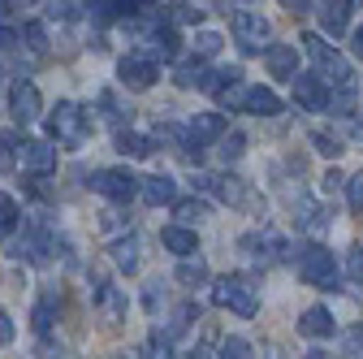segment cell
Returning <instances> with one entry per match:
<instances>
[{"label":"cell","instance_id":"cell-1","mask_svg":"<svg viewBox=\"0 0 363 359\" xmlns=\"http://www.w3.org/2000/svg\"><path fill=\"white\" fill-rule=\"evenodd\" d=\"M212 303L216 307H230L234 316H242V321H251L255 311H259V286L251 277H242V273H230V277H220L212 286Z\"/></svg>","mask_w":363,"mask_h":359},{"label":"cell","instance_id":"cell-2","mask_svg":"<svg viewBox=\"0 0 363 359\" xmlns=\"http://www.w3.org/2000/svg\"><path fill=\"white\" fill-rule=\"evenodd\" d=\"M303 53L315 61V70H320V74H315V78H329L333 87H354V70H350V61L333 48V43H325L320 35H303Z\"/></svg>","mask_w":363,"mask_h":359},{"label":"cell","instance_id":"cell-3","mask_svg":"<svg viewBox=\"0 0 363 359\" xmlns=\"http://www.w3.org/2000/svg\"><path fill=\"white\" fill-rule=\"evenodd\" d=\"M48 130H52V139L61 148H82L91 139V113L82 104H74V100H61L57 113L48 117Z\"/></svg>","mask_w":363,"mask_h":359},{"label":"cell","instance_id":"cell-4","mask_svg":"<svg viewBox=\"0 0 363 359\" xmlns=\"http://www.w3.org/2000/svg\"><path fill=\"white\" fill-rule=\"evenodd\" d=\"M298 277L315 290H342L337 286V264H333V251L320 247V243H311L298 251Z\"/></svg>","mask_w":363,"mask_h":359},{"label":"cell","instance_id":"cell-5","mask_svg":"<svg viewBox=\"0 0 363 359\" xmlns=\"http://www.w3.org/2000/svg\"><path fill=\"white\" fill-rule=\"evenodd\" d=\"M91 191H100L113 204H130L134 195H139V177H134L130 169H96L91 173Z\"/></svg>","mask_w":363,"mask_h":359},{"label":"cell","instance_id":"cell-6","mask_svg":"<svg viewBox=\"0 0 363 359\" xmlns=\"http://www.w3.org/2000/svg\"><path fill=\"white\" fill-rule=\"evenodd\" d=\"M242 251H251V255H259L264 264H290L294 260V247H290V238H281L277 230H264V234H242V243H238Z\"/></svg>","mask_w":363,"mask_h":359},{"label":"cell","instance_id":"cell-7","mask_svg":"<svg viewBox=\"0 0 363 359\" xmlns=\"http://www.w3.org/2000/svg\"><path fill=\"white\" fill-rule=\"evenodd\" d=\"M272 26L264 13H251V9H238L234 13V39L242 43V53H264V43H268Z\"/></svg>","mask_w":363,"mask_h":359},{"label":"cell","instance_id":"cell-8","mask_svg":"<svg viewBox=\"0 0 363 359\" xmlns=\"http://www.w3.org/2000/svg\"><path fill=\"white\" fill-rule=\"evenodd\" d=\"M117 74H121V82L130 87V92H147V87L160 78V65L147 53H125L121 65H117Z\"/></svg>","mask_w":363,"mask_h":359},{"label":"cell","instance_id":"cell-9","mask_svg":"<svg viewBox=\"0 0 363 359\" xmlns=\"http://www.w3.org/2000/svg\"><path fill=\"white\" fill-rule=\"evenodd\" d=\"M220 134H225V117H220V113H195V117H191V126H186V156H191V160H199L203 143L220 139Z\"/></svg>","mask_w":363,"mask_h":359},{"label":"cell","instance_id":"cell-10","mask_svg":"<svg viewBox=\"0 0 363 359\" xmlns=\"http://www.w3.org/2000/svg\"><path fill=\"white\" fill-rule=\"evenodd\" d=\"M39 109H43V100H39V87H35L30 78H18V82L9 87V113H13V121L30 126V121L39 117Z\"/></svg>","mask_w":363,"mask_h":359},{"label":"cell","instance_id":"cell-11","mask_svg":"<svg viewBox=\"0 0 363 359\" xmlns=\"http://www.w3.org/2000/svg\"><path fill=\"white\" fill-rule=\"evenodd\" d=\"M57 247V238L48 234V226H39V221H35V226H30V234L22 238V243H13V255L18 260H30V264H48V251Z\"/></svg>","mask_w":363,"mask_h":359},{"label":"cell","instance_id":"cell-12","mask_svg":"<svg viewBox=\"0 0 363 359\" xmlns=\"http://www.w3.org/2000/svg\"><path fill=\"white\" fill-rule=\"evenodd\" d=\"M294 104L307 109V113H325V109H329L325 82L315 78V74H298V78H294Z\"/></svg>","mask_w":363,"mask_h":359},{"label":"cell","instance_id":"cell-13","mask_svg":"<svg viewBox=\"0 0 363 359\" xmlns=\"http://www.w3.org/2000/svg\"><path fill=\"white\" fill-rule=\"evenodd\" d=\"M22 169L35 173V177H48L57 169V148L43 143V139H26L22 143Z\"/></svg>","mask_w":363,"mask_h":359},{"label":"cell","instance_id":"cell-14","mask_svg":"<svg viewBox=\"0 0 363 359\" xmlns=\"http://www.w3.org/2000/svg\"><path fill=\"white\" fill-rule=\"evenodd\" d=\"M238 109H242V113H255V117H277V113H281V96L268 92V87H247Z\"/></svg>","mask_w":363,"mask_h":359},{"label":"cell","instance_id":"cell-15","mask_svg":"<svg viewBox=\"0 0 363 359\" xmlns=\"http://www.w3.org/2000/svg\"><path fill=\"white\" fill-rule=\"evenodd\" d=\"M139 195L152 208H160V204H173L177 199V182H173L169 173H152V177H139Z\"/></svg>","mask_w":363,"mask_h":359},{"label":"cell","instance_id":"cell-16","mask_svg":"<svg viewBox=\"0 0 363 359\" xmlns=\"http://www.w3.org/2000/svg\"><path fill=\"white\" fill-rule=\"evenodd\" d=\"M264 65L272 70V78H298V53L290 43H272L264 53Z\"/></svg>","mask_w":363,"mask_h":359},{"label":"cell","instance_id":"cell-17","mask_svg":"<svg viewBox=\"0 0 363 359\" xmlns=\"http://www.w3.org/2000/svg\"><path fill=\"white\" fill-rule=\"evenodd\" d=\"M298 333L303 338H333V311L329 307H307L303 316H298Z\"/></svg>","mask_w":363,"mask_h":359},{"label":"cell","instance_id":"cell-18","mask_svg":"<svg viewBox=\"0 0 363 359\" xmlns=\"http://www.w3.org/2000/svg\"><path fill=\"white\" fill-rule=\"evenodd\" d=\"M96 303L108 321H125V294L108 282V277H96Z\"/></svg>","mask_w":363,"mask_h":359},{"label":"cell","instance_id":"cell-19","mask_svg":"<svg viewBox=\"0 0 363 359\" xmlns=\"http://www.w3.org/2000/svg\"><path fill=\"white\" fill-rule=\"evenodd\" d=\"M160 243H164L173 255H182V260H191V255L199 251V238H195V230H186V226H169V230L160 234Z\"/></svg>","mask_w":363,"mask_h":359},{"label":"cell","instance_id":"cell-20","mask_svg":"<svg viewBox=\"0 0 363 359\" xmlns=\"http://www.w3.org/2000/svg\"><path fill=\"white\" fill-rule=\"evenodd\" d=\"M242 82V70L238 65H230V70H208L203 78H199V92H208V96H225L230 87H238Z\"/></svg>","mask_w":363,"mask_h":359},{"label":"cell","instance_id":"cell-21","mask_svg":"<svg viewBox=\"0 0 363 359\" xmlns=\"http://www.w3.org/2000/svg\"><path fill=\"white\" fill-rule=\"evenodd\" d=\"M350 9H354L350 0H329V5H320V26L337 39V35L350 26Z\"/></svg>","mask_w":363,"mask_h":359},{"label":"cell","instance_id":"cell-22","mask_svg":"<svg viewBox=\"0 0 363 359\" xmlns=\"http://www.w3.org/2000/svg\"><path fill=\"white\" fill-rule=\"evenodd\" d=\"M182 338V329L169 321L164 329H152V338H147V350H152V359H173V342Z\"/></svg>","mask_w":363,"mask_h":359},{"label":"cell","instance_id":"cell-23","mask_svg":"<svg viewBox=\"0 0 363 359\" xmlns=\"http://www.w3.org/2000/svg\"><path fill=\"white\" fill-rule=\"evenodd\" d=\"M208 191H216L225 204H247L251 195H247V187H242V177H234V173H225V177H212V187Z\"/></svg>","mask_w":363,"mask_h":359},{"label":"cell","instance_id":"cell-24","mask_svg":"<svg viewBox=\"0 0 363 359\" xmlns=\"http://www.w3.org/2000/svg\"><path fill=\"white\" fill-rule=\"evenodd\" d=\"M117 152L143 160V156H152V139L147 134H134V130H117Z\"/></svg>","mask_w":363,"mask_h":359},{"label":"cell","instance_id":"cell-25","mask_svg":"<svg viewBox=\"0 0 363 359\" xmlns=\"http://www.w3.org/2000/svg\"><path fill=\"white\" fill-rule=\"evenodd\" d=\"M113 264L121 268V273H134V268H139V238L125 234L121 243H113Z\"/></svg>","mask_w":363,"mask_h":359},{"label":"cell","instance_id":"cell-26","mask_svg":"<svg viewBox=\"0 0 363 359\" xmlns=\"http://www.w3.org/2000/svg\"><path fill=\"white\" fill-rule=\"evenodd\" d=\"M52 321H57V294H43V299L35 303V333H39V338H48Z\"/></svg>","mask_w":363,"mask_h":359},{"label":"cell","instance_id":"cell-27","mask_svg":"<svg viewBox=\"0 0 363 359\" xmlns=\"http://www.w3.org/2000/svg\"><path fill=\"white\" fill-rule=\"evenodd\" d=\"M177 282H182V286H203V282H208V264H203L199 255L182 260V264H177Z\"/></svg>","mask_w":363,"mask_h":359},{"label":"cell","instance_id":"cell-28","mask_svg":"<svg viewBox=\"0 0 363 359\" xmlns=\"http://www.w3.org/2000/svg\"><path fill=\"white\" fill-rule=\"evenodd\" d=\"M22 226V212H18V204L9 199V195H0V243L5 238H13V230Z\"/></svg>","mask_w":363,"mask_h":359},{"label":"cell","instance_id":"cell-29","mask_svg":"<svg viewBox=\"0 0 363 359\" xmlns=\"http://www.w3.org/2000/svg\"><path fill=\"white\" fill-rule=\"evenodd\" d=\"M203 74H208V65L195 57V61H182V65L173 70V82H177V87H199V78H203Z\"/></svg>","mask_w":363,"mask_h":359},{"label":"cell","instance_id":"cell-30","mask_svg":"<svg viewBox=\"0 0 363 359\" xmlns=\"http://www.w3.org/2000/svg\"><path fill=\"white\" fill-rule=\"evenodd\" d=\"M18 39H26V48H30L35 57H43V53H48V31H43V22H26Z\"/></svg>","mask_w":363,"mask_h":359},{"label":"cell","instance_id":"cell-31","mask_svg":"<svg viewBox=\"0 0 363 359\" xmlns=\"http://www.w3.org/2000/svg\"><path fill=\"white\" fill-rule=\"evenodd\" d=\"M247 152V134L242 130H230V134H220V160L230 165V160H238Z\"/></svg>","mask_w":363,"mask_h":359},{"label":"cell","instance_id":"cell-32","mask_svg":"<svg viewBox=\"0 0 363 359\" xmlns=\"http://www.w3.org/2000/svg\"><path fill=\"white\" fill-rule=\"evenodd\" d=\"M298 226H303V230H311V234H325V230H329V212H325V208H315V204H303Z\"/></svg>","mask_w":363,"mask_h":359},{"label":"cell","instance_id":"cell-33","mask_svg":"<svg viewBox=\"0 0 363 359\" xmlns=\"http://www.w3.org/2000/svg\"><path fill=\"white\" fill-rule=\"evenodd\" d=\"M354 100H359V87H337V96H329V109L337 117H346V113H354Z\"/></svg>","mask_w":363,"mask_h":359},{"label":"cell","instance_id":"cell-34","mask_svg":"<svg viewBox=\"0 0 363 359\" xmlns=\"http://www.w3.org/2000/svg\"><path fill=\"white\" fill-rule=\"evenodd\" d=\"M216 53H220V35H216V31H199V35H195V57L208 61V57H216Z\"/></svg>","mask_w":363,"mask_h":359},{"label":"cell","instance_id":"cell-35","mask_svg":"<svg viewBox=\"0 0 363 359\" xmlns=\"http://www.w3.org/2000/svg\"><path fill=\"white\" fill-rule=\"evenodd\" d=\"M216 359H255V355H251V342L247 338H225Z\"/></svg>","mask_w":363,"mask_h":359},{"label":"cell","instance_id":"cell-36","mask_svg":"<svg viewBox=\"0 0 363 359\" xmlns=\"http://www.w3.org/2000/svg\"><path fill=\"white\" fill-rule=\"evenodd\" d=\"M311 143H315V152H320V156H342L346 148H342V139H333V134H325V130H311Z\"/></svg>","mask_w":363,"mask_h":359},{"label":"cell","instance_id":"cell-37","mask_svg":"<svg viewBox=\"0 0 363 359\" xmlns=\"http://www.w3.org/2000/svg\"><path fill=\"white\" fill-rule=\"evenodd\" d=\"M177 216L195 226V221H203V216H208V199H182V204H177Z\"/></svg>","mask_w":363,"mask_h":359},{"label":"cell","instance_id":"cell-38","mask_svg":"<svg viewBox=\"0 0 363 359\" xmlns=\"http://www.w3.org/2000/svg\"><path fill=\"white\" fill-rule=\"evenodd\" d=\"M18 165V134H0V169Z\"/></svg>","mask_w":363,"mask_h":359},{"label":"cell","instance_id":"cell-39","mask_svg":"<svg viewBox=\"0 0 363 359\" xmlns=\"http://www.w3.org/2000/svg\"><path fill=\"white\" fill-rule=\"evenodd\" d=\"M342 355L346 359H363V329H346L342 333Z\"/></svg>","mask_w":363,"mask_h":359},{"label":"cell","instance_id":"cell-40","mask_svg":"<svg viewBox=\"0 0 363 359\" xmlns=\"http://www.w3.org/2000/svg\"><path fill=\"white\" fill-rule=\"evenodd\" d=\"M100 109H104V113H108V117H113L117 126H121V121H130V109H121L113 92H104V96H100Z\"/></svg>","mask_w":363,"mask_h":359},{"label":"cell","instance_id":"cell-41","mask_svg":"<svg viewBox=\"0 0 363 359\" xmlns=\"http://www.w3.org/2000/svg\"><path fill=\"white\" fill-rule=\"evenodd\" d=\"M346 195H350V208H354V212H363V173L346 177Z\"/></svg>","mask_w":363,"mask_h":359},{"label":"cell","instance_id":"cell-42","mask_svg":"<svg viewBox=\"0 0 363 359\" xmlns=\"http://www.w3.org/2000/svg\"><path fill=\"white\" fill-rule=\"evenodd\" d=\"M346 268H350V277H354V282H363V243H354V247H350Z\"/></svg>","mask_w":363,"mask_h":359},{"label":"cell","instance_id":"cell-43","mask_svg":"<svg viewBox=\"0 0 363 359\" xmlns=\"http://www.w3.org/2000/svg\"><path fill=\"white\" fill-rule=\"evenodd\" d=\"M18 48V31L13 26H0V57H9Z\"/></svg>","mask_w":363,"mask_h":359},{"label":"cell","instance_id":"cell-44","mask_svg":"<svg viewBox=\"0 0 363 359\" xmlns=\"http://www.w3.org/2000/svg\"><path fill=\"white\" fill-rule=\"evenodd\" d=\"M78 9H82V5H48L43 13H48V18H57V22H65V18H78Z\"/></svg>","mask_w":363,"mask_h":359},{"label":"cell","instance_id":"cell-45","mask_svg":"<svg viewBox=\"0 0 363 359\" xmlns=\"http://www.w3.org/2000/svg\"><path fill=\"white\" fill-rule=\"evenodd\" d=\"M13 342V321H9V311L0 307V346H9Z\"/></svg>","mask_w":363,"mask_h":359},{"label":"cell","instance_id":"cell-46","mask_svg":"<svg viewBox=\"0 0 363 359\" xmlns=\"http://www.w3.org/2000/svg\"><path fill=\"white\" fill-rule=\"evenodd\" d=\"M177 22H195L199 26V18H203V9H195V5H177V13H173Z\"/></svg>","mask_w":363,"mask_h":359},{"label":"cell","instance_id":"cell-47","mask_svg":"<svg viewBox=\"0 0 363 359\" xmlns=\"http://www.w3.org/2000/svg\"><path fill=\"white\" fill-rule=\"evenodd\" d=\"M100 226H104L108 234H117V230H130V221H121L117 212H104V221H100Z\"/></svg>","mask_w":363,"mask_h":359},{"label":"cell","instance_id":"cell-48","mask_svg":"<svg viewBox=\"0 0 363 359\" xmlns=\"http://www.w3.org/2000/svg\"><path fill=\"white\" fill-rule=\"evenodd\" d=\"M337 187H346V177H342L337 169H329V173H325V191H337Z\"/></svg>","mask_w":363,"mask_h":359},{"label":"cell","instance_id":"cell-49","mask_svg":"<svg viewBox=\"0 0 363 359\" xmlns=\"http://www.w3.org/2000/svg\"><path fill=\"white\" fill-rule=\"evenodd\" d=\"M191 359H216V355H212V338H208V342H199V346L191 350Z\"/></svg>","mask_w":363,"mask_h":359},{"label":"cell","instance_id":"cell-50","mask_svg":"<svg viewBox=\"0 0 363 359\" xmlns=\"http://www.w3.org/2000/svg\"><path fill=\"white\" fill-rule=\"evenodd\" d=\"M354 53H359V57H363V26H359V31H354Z\"/></svg>","mask_w":363,"mask_h":359},{"label":"cell","instance_id":"cell-51","mask_svg":"<svg viewBox=\"0 0 363 359\" xmlns=\"http://www.w3.org/2000/svg\"><path fill=\"white\" fill-rule=\"evenodd\" d=\"M303 359H325V355H320V350H311V355H303Z\"/></svg>","mask_w":363,"mask_h":359},{"label":"cell","instance_id":"cell-52","mask_svg":"<svg viewBox=\"0 0 363 359\" xmlns=\"http://www.w3.org/2000/svg\"><path fill=\"white\" fill-rule=\"evenodd\" d=\"M113 359H125V355H113Z\"/></svg>","mask_w":363,"mask_h":359}]
</instances>
